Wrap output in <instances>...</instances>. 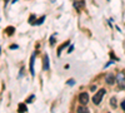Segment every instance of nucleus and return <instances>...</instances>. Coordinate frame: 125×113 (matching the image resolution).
<instances>
[{
    "mask_svg": "<svg viewBox=\"0 0 125 113\" xmlns=\"http://www.w3.org/2000/svg\"><path fill=\"white\" fill-rule=\"evenodd\" d=\"M104 94H105V89L98 90L96 94H94V97H93V102H94L95 104H100V102H101L103 98H104Z\"/></svg>",
    "mask_w": 125,
    "mask_h": 113,
    "instance_id": "1",
    "label": "nucleus"
},
{
    "mask_svg": "<svg viewBox=\"0 0 125 113\" xmlns=\"http://www.w3.org/2000/svg\"><path fill=\"white\" fill-rule=\"evenodd\" d=\"M115 80L119 83V87H120L121 89L125 88V74H124V73H119L118 77L115 78Z\"/></svg>",
    "mask_w": 125,
    "mask_h": 113,
    "instance_id": "2",
    "label": "nucleus"
},
{
    "mask_svg": "<svg viewBox=\"0 0 125 113\" xmlns=\"http://www.w3.org/2000/svg\"><path fill=\"white\" fill-rule=\"evenodd\" d=\"M79 102H80L81 104L85 106L88 102H89V94H88V93H81V94L79 96Z\"/></svg>",
    "mask_w": 125,
    "mask_h": 113,
    "instance_id": "3",
    "label": "nucleus"
},
{
    "mask_svg": "<svg viewBox=\"0 0 125 113\" xmlns=\"http://www.w3.org/2000/svg\"><path fill=\"white\" fill-rule=\"evenodd\" d=\"M105 82L108 84H114L115 83V77H114V74H106V77H105Z\"/></svg>",
    "mask_w": 125,
    "mask_h": 113,
    "instance_id": "4",
    "label": "nucleus"
},
{
    "mask_svg": "<svg viewBox=\"0 0 125 113\" xmlns=\"http://www.w3.org/2000/svg\"><path fill=\"white\" fill-rule=\"evenodd\" d=\"M76 112H78V113H89V109H88L84 104H81V106H79V107H78Z\"/></svg>",
    "mask_w": 125,
    "mask_h": 113,
    "instance_id": "5",
    "label": "nucleus"
},
{
    "mask_svg": "<svg viewBox=\"0 0 125 113\" xmlns=\"http://www.w3.org/2000/svg\"><path fill=\"white\" fill-rule=\"evenodd\" d=\"M44 69H45V70L49 69V57H48L46 54L44 55Z\"/></svg>",
    "mask_w": 125,
    "mask_h": 113,
    "instance_id": "6",
    "label": "nucleus"
},
{
    "mask_svg": "<svg viewBox=\"0 0 125 113\" xmlns=\"http://www.w3.org/2000/svg\"><path fill=\"white\" fill-rule=\"evenodd\" d=\"M34 59H35V55L31 57V62H30V70H31V74H34Z\"/></svg>",
    "mask_w": 125,
    "mask_h": 113,
    "instance_id": "7",
    "label": "nucleus"
},
{
    "mask_svg": "<svg viewBox=\"0 0 125 113\" xmlns=\"http://www.w3.org/2000/svg\"><path fill=\"white\" fill-rule=\"evenodd\" d=\"M19 112H20V113L26 112V107H25V104H24V103H21V104L19 106Z\"/></svg>",
    "mask_w": 125,
    "mask_h": 113,
    "instance_id": "8",
    "label": "nucleus"
},
{
    "mask_svg": "<svg viewBox=\"0 0 125 113\" xmlns=\"http://www.w3.org/2000/svg\"><path fill=\"white\" fill-rule=\"evenodd\" d=\"M110 104L113 108H116V98H111L110 99Z\"/></svg>",
    "mask_w": 125,
    "mask_h": 113,
    "instance_id": "9",
    "label": "nucleus"
},
{
    "mask_svg": "<svg viewBox=\"0 0 125 113\" xmlns=\"http://www.w3.org/2000/svg\"><path fill=\"white\" fill-rule=\"evenodd\" d=\"M29 23H30V24H34V25H35V16H34V15H31V16L29 18Z\"/></svg>",
    "mask_w": 125,
    "mask_h": 113,
    "instance_id": "10",
    "label": "nucleus"
},
{
    "mask_svg": "<svg viewBox=\"0 0 125 113\" xmlns=\"http://www.w3.org/2000/svg\"><path fill=\"white\" fill-rule=\"evenodd\" d=\"M6 32L9 33V35H11V33H14V28H8Z\"/></svg>",
    "mask_w": 125,
    "mask_h": 113,
    "instance_id": "11",
    "label": "nucleus"
},
{
    "mask_svg": "<svg viewBox=\"0 0 125 113\" xmlns=\"http://www.w3.org/2000/svg\"><path fill=\"white\" fill-rule=\"evenodd\" d=\"M74 83H75V82H74V80H73V79L68 82V84H69V86H73V84H74Z\"/></svg>",
    "mask_w": 125,
    "mask_h": 113,
    "instance_id": "12",
    "label": "nucleus"
},
{
    "mask_svg": "<svg viewBox=\"0 0 125 113\" xmlns=\"http://www.w3.org/2000/svg\"><path fill=\"white\" fill-rule=\"evenodd\" d=\"M121 108L125 111V100H123V102H121Z\"/></svg>",
    "mask_w": 125,
    "mask_h": 113,
    "instance_id": "13",
    "label": "nucleus"
}]
</instances>
